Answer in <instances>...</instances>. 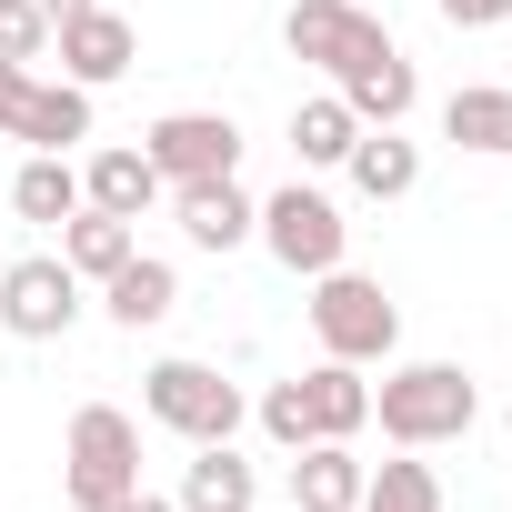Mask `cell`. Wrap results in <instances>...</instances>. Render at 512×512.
Listing matches in <instances>:
<instances>
[{
    "label": "cell",
    "instance_id": "e0dca14e",
    "mask_svg": "<svg viewBox=\"0 0 512 512\" xmlns=\"http://www.w3.org/2000/svg\"><path fill=\"white\" fill-rule=\"evenodd\" d=\"M11 211H21L31 231H61V221L81 211V161H71V151H31V161L11 171Z\"/></svg>",
    "mask_w": 512,
    "mask_h": 512
},
{
    "label": "cell",
    "instance_id": "4dcf8cb0",
    "mask_svg": "<svg viewBox=\"0 0 512 512\" xmlns=\"http://www.w3.org/2000/svg\"><path fill=\"white\" fill-rule=\"evenodd\" d=\"M61 512H71V502H61Z\"/></svg>",
    "mask_w": 512,
    "mask_h": 512
},
{
    "label": "cell",
    "instance_id": "cb8c5ba5",
    "mask_svg": "<svg viewBox=\"0 0 512 512\" xmlns=\"http://www.w3.org/2000/svg\"><path fill=\"white\" fill-rule=\"evenodd\" d=\"M251 412H262V432H272L282 452H302V442H322V432H312V392H302V372H292V382H272V392L251 402Z\"/></svg>",
    "mask_w": 512,
    "mask_h": 512
},
{
    "label": "cell",
    "instance_id": "7c38bea8",
    "mask_svg": "<svg viewBox=\"0 0 512 512\" xmlns=\"http://www.w3.org/2000/svg\"><path fill=\"white\" fill-rule=\"evenodd\" d=\"M171 502H181V512H262V472H251L231 442H191Z\"/></svg>",
    "mask_w": 512,
    "mask_h": 512
},
{
    "label": "cell",
    "instance_id": "5b68a950",
    "mask_svg": "<svg viewBox=\"0 0 512 512\" xmlns=\"http://www.w3.org/2000/svg\"><path fill=\"white\" fill-rule=\"evenodd\" d=\"M251 241L272 251V262L292 272V282H322L342 251H352V221H342V201L332 191H312V181H292V191H272L262 201V221H251Z\"/></svg>",
    "mask_w": 512,
    "mask_h": 512
},
{
    "label": "cell",
    "instance_id": "52a82bcc",
    "mask_svg": "<svg viewBox=\"0 0 512 512\" xmlns=\"http://www.w3.org/2000/svg\"><path fill=\"white\" fill-rule=\"evenodd\" d=\"M71 322H81V272L61 251H31V262L0 272V332L11 342H61Z\"/></svg>",
    "mask_w": 512,
    "mask_h": 512
},
{
    "label": "cell",
    "instance_id": "d6986e66",
    "mask_svg": "<svg viewBox=\"0 0 512 512\" xmlns=\"http://www.w3.org/2000/svg\"><path fill=\"white\" fill-rule=\"evenodd\" d=\"M352 141H362V121H352V101H342V91L292 101V161H302V171H342V161H352Z\"/></svg>",
    "mask_w": 512,
    "mask_h": 512
},
{
    "label": "cell",
    "instance_id": "f1b7e54d",
    "mask_svg": "<svg viewBox=\"0 0 512 512\" xmlns=\"http://www.w3.org/2000/svg\"><path fill=\"white\" fill-rule=\"evenodd\" d=\"M41 11H51V21H71V11H91V0H41Z\"/></svg>",
    "mask_w": 512,
    "mask_h": 512
},
{
    "label": "cell",
    "instance_id": "30bf717a",
    "mask_svg": "<svg viewBox=\"0 0 512 512\" xmlns=\"http://www.w3.org/2000/svg\"><path fill=\"white\" fill-rule=\"evenodd\" d=\"M171 221H181L191 251H241L251 221H262V201L241 191V171H221V181H171Z\"/></svg>",
    "mask_w": 512,
    "mask_h": 512
},
{
    "label": "cell",
    "instance_id": "6da1fadb",
    "mask_svg": "<svg viewBox=\"0 0 512 512\" xmlns=\"http://www.w3.org/2000/svg\"><path fill=\"white\" fill-rule=\"evenodd\" d=\"M472 412H482V382H472L462 362H402V372H382V392H372V422H382L392 452H442V442L472 432Z\"/></svg>",
    "mask_w": 512,
    "mask_h": 512
},
{
    "label": "cell",
    "instance_id": "83f0119b",
    "mask_svg": "<svg viewBox=\"0 0 512 512\" xmlns=\"http://www.w3.org/2000/svg\"><path fill=\"white\" fill-rule=\"evenodd\" d=\"M121 512H181V502H171V492H131Z\"/></svg>",
    "mask_w": 512,
    "mask_h": 512
},
{
    "label": "cell",
    "instance_id": "44dd1931",
    "mask_svg": "<svg viewBox=\"0 0 512 512\" xmlns=\"http://www.w3.org/2000/svg\"><path fill=\"white\" fill-rule=\"evenodd\" d=\"M131 251H141V231H131L121 211H91V201H81V211L61 221V262H71L81 282H111V272L131 262Z\"/></svg>",
    "mask_w": 512,
    "mask_h": 512
},
{
    "label": "cell",
    "instance_id": "8992f818",
    "mask_svg": "<svg viewBox=\"0 0 512 512\" xmlns=\"http://www.w3.org/2000/svg\"><path fill=\"white\" fill-rule=\"evenodd\" d=\"M282 51H292V61H312L322 81H342L352 61L392 51V31L362 11V0H292V11H282Z\"/></svg>",
    "mask_w": 512,
    "mask_h": 512
},
{
    "label": "cell",
    "instance_id": "8fae6325",
    "mask_svg": "<svg viewBox=\"0 0 512 512\" xmlns=\"http://www.w3.org/2000/svg\"><path fill=\"white\" fill-rule=\"evenodd\" d=\"M332 91L352 101V121H362V131H402V121H412V101H422V71H412V61H402V41H392V51L352 61Z\"/></svg>",
    "mask_w": 512,
    "mask_h": 512
},
{
    "label": "cell",
    "instance_id": "f546056e",
    "mask_svg": "<svg viewBox=\"0 0 512 512\" xmlns=\"http://www.w3.org/2000/svg\"><path fill=\"white\" fill-rule=\"evenodd\" d=\"M502 442H512V412H502Z\"/></svg>",
    "mask_w": 512,
    "mask_h": 512
},
{
    "label": "cell",
    "instance_id": "7a4b0ae2",
    "mask_svg": "<svg viewBox=\"0 0 512 512\" xmlns=\"http://www.w3.org/2000/svg\"><path fill=\"white\" fill-rule=\"evenodd\" d=\"M141 492V422L121 402H81L61 432V502L71 512H121Z\"/></svg>",
    "mask_w": 512,
    "mask_h": 512
},
{
    "label": "cell",
    "instance_id": "7402d4cb",
    "mask_svg": "<svg viewBox=\"0 0 512 512\" xmlns=\"http://www.w3.org/2000/svg\"><path fill=\"white\" fill-rule=\"evenodd\" d=\"M342 171H352V191H362V201H402V191L422 181V141H402V131H362Z\"/></svg>",
    "mask_w": 512,
    "mask_h": 512
},
{
    "label": "cell",
    "instance_id": "4316f807",
    "mask_svg": "<svg viewBox=\"0 0 512 512\" xmlns=\"http://www.w3.org/2000/svg\"><path fill=\"white\" fill-rule=\"evenodd\" d=\"M21 101H31V61H0V131L21 121Z\"/></svg>",
    "mask_w": 512,
    "mask_h": 512
},
{
    "label": "cell",
    "instance_id": "ac0fdd59",
    "mask_svg": "<svg viewBox=\"0 0 512 512\" xmlns=\"http://www.w3.org/2000/svg\"><path fill=\"white\" fill-rule=\"evenodd\" d=\"M11 141H31V151H71V141H91V91H81V81H31Z\"/></svg>",
    "mask_w": 512,
    "mask_h": 512
},
{
    "label": "cell",
    "instance_id": "2e32d148",
    "mask_svg": "<svg viewBox=\"0 0 512 512\" xmlns=\"http://www.w3.org/2000/svg\"><path fill=\"white\" fill-rule=\"evenodd\" d=\"M442 141L452 151H482V161H512V91L502 81H462L442 101Z\"/></svg>",
    "mask_w": 512,
    "mask_h": 512
},
{
    "label": "cell",
    "instance_id": "5bb4252c",
    "mask_svg": "<svg viewBox=\"0 0 512 512\" xmlns=\"http://www.w3.org/2000/svg\"><path fill=\"white\" fill-rule=\"evenodd\" d=\"M101 312H111L121 332H151V322H171V312H181V272L161 262V251H131V262L101 282Z\"/></svg>",
    "mask_w": 512,
    "mask_h": 512
},
{
    "label": "cell",
    "instance_id": "603a6c76",
    "mask_svg": "<svg viewBox=\"0 0 512 512\" xmlns=\"http://www.w3.org/2000/svg\"><path fill=\"white\" fill-rule=\"evenodd\" d=\"M352 512H442V472H432L422 452H392V462L362 472V502H352Z\"/></svg>",
    "mask_w": 512,
    "mask_h": 512
},
{
    "label": "cell",
    "instance_id": "484cf974",
    "mask_svg": "<svg viewBox=\"0 0 512 512\" xmlns=\"http://www.w3.org/2000/svg\"><path fill=\"white\" fill-rule=\"evenodd\" d=\"M432 11H442L452 31H502V21H512V0H432Z\"/></svg>",
    "mask_w": 512,
    "mask_h": 512
},
{
    "label": "cell",
    "instance_id": "d4e9b609",
    "mask_svg": "<svg viewBox=\"0 0 512 512\" xmlns=\"http://www.w3.org/2000/svg\"><path fill=\"white\" fill-rule=\"evenodd\" d=\"M0 61H51V11L41 0H0Z\"/></svg>",
    "mask_w": 512,
    "mask_h": 512
},
{
    "label": "cell",
    "instance_id": "9a60e30c",
    "mask_svg": "<svg viewBox=\"0 0 512 512\" xmlns=\"http://www.w3.org/2000/svg\"><path fill=\"white\" fill-rule=\"evenodd\" d=\"M362 472H372V462H362L352 442H302V452H292V512H352V502H362Z\"/></svg>",
    "mask_w": 512,
    "mask_h": 512
},
{
    "label": "cell",
    "instance_id": "ba28073f",
    "mask_svg": "<svg viewBox=\"0 0 512 512\" xmlns=\"http://www.w3.org/2000/svg\"><path fill=\"white\" fill-rule=\"evenodd\" d=\"M141 151L161 181H221V171H241V121L231 111H161L141 131Z\"/></svg>",
    "mask_w": 512,
    "mask_h": 512
},
{
    "label": "cell",
    "instance_id": "277c9868",
    "mask_svg": "<svg viewBox=\"0 0 512 512\" xmlns=\"http://www.w3.org/2000/svg\"><path fill=\"white\" fill-rule=\"evenodd\" d=\"M141 412H151L161 432H181V442H231L251 402H241V382H221V362L171 352V362H151V372H141Z\"/></svg>",
    "mask_w": 512,
    "mask_h": 512
},
{
    "label": "cell",
    "instance_id": "4fadbf2b",
    "mask_svg": "<svg viewBox=\"0 0 512 512\" xmlns=\"http://www.w3.org/2000/svg\"><path fill=\"white\" fill-rule=\"evenodd\" d=\"M81 201H91V211H121V221H141L151 201H171V181L151 171V151L111 141V151H91V161H81Z\"/></svg>",
    "mask_w": 512,
    "mask_h": 512
},
{
    "label": "cell",
    "instance_id": "9c48e42d",
    "mask_svg": "<svg viewBox=\"0 0 512 512\" xmlns=\"http://www.w3.org/2000/svg\"><path fill=\"white\" fill-rule=\"evenodd\" d=\"M51 51H61V81H81V91H111V81L141 61V31L111 11V0H91V11L51 21Z\"/></svg>",
    "mask_w": 512,
    "mask_h": 512
},
{
    "label": "cell",
    "instance_id": "3957f363",
    "mask_svg": "<svg viewBox=\"0 0 512 512\" xmlns=\"http://www.w3.org/2000/svg\"><path fill=\"white\" fill-rule=\"evenodd\" d=\"M312 342H322L332 362H392V342H402V302H392L372 272L332 262V272L312 282Z\"/></svg>",
    "mask_w": 512,
    "mask_h": 512
},
{
    "label": "cell",
    "instance_id": "ffe728a7",
    "mask_svg": "<svg viewBox=\"0 0 512 512\" xmlns=\"http://www.w3.org/2000/svg\"><path fill=\"white\" fill-rule=\"evenodd\" d=\"M302 392H312V432H322V442H352V432L372 422V382H362V362H332V352H322V362L302 372Z\"/></svg>",
    "mask_w": 512,
    "mask_h": 512
}]
</instances>
